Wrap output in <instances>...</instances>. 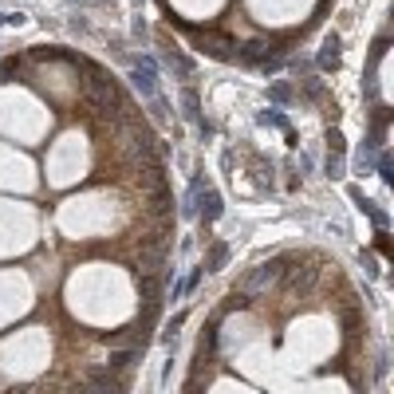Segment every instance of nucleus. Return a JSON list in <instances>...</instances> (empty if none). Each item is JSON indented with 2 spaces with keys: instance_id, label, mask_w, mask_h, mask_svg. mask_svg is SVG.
Instances as JSON below:
<instances>
[{
  "instance_id": "obj_12",
  "label": "nucleus",
  "mask_w": 394,
  "mask_h": 394,
  "mask_svg": "<svg viewBox=\"0 0 394 394\" xmlns=\"http://www.w3.org/2000/svg\"><path fill=\"white\" fill-rule=\"evenodd\" d=\"M260 123L264 126H276V130H284V134H288V142H292V146H296V134H292V123H288V114H280V110H260Z\"/></svg>"
},
{
  "instance_id": "obj_17",
  "label": "nucleus",
  "mask_w": 394,
  "mask_h": 394,
  "mask_svg": "<svg viewBox=\"0 0 394 394\" xmlns=\"http://www.w3.org/2000/svg\"><path fill=\"white\" fill-rule=\"evenodd\" d=\"M359 260H362V272H367L371 280H378V272H382V268H378L375 256H371V252H359Z\"/></svg>"
},
{
  "instance_id": "obj_18",
  "label": "nucleus",
  "mask_w": 394,
  "mask_h": 394,
  "mask_svg": "<svg viewBox=\"0 0 394 394\" xmlns=\"http://www.w3.org/2000/svg\"><path fill=\"white\" fill-rule=\"evenodd\" d=\"M328 150H335V154H347V142H343V134H339L335 126L328 130Z\"/></svg>"
},
{
  "instance_id": "obj_4",
  "label": "nucleus",
  "mask_w": 394,
  "mask_h": 394,
  "mask_svg": "<svg viewBox=\"0 0 394 394\" xmlns=\"http://www.w3.org/2000/svg\"><path fill=\"white\" fill-rule=\"evenodd\" d=\"M130 87H134L142 99L158 95V60H154V56H142V60H134V67H130Z\"/></svg>"
},
{
  "instance_id": "obj_19",
  "label": "nucleus",
  "mask_w": 394,
  "mask_h": 394,
  "mask_svg": "<svg viewBox=\"0 0 394 394\" xmlns=\"http://www.w3.org/2000/svg\"><path fill=\"white\" fill-rule=\"evenodd\" d=\"M182 323H186V312H177L170 323H166V343H173V339H177V328H182Z\"/></svg>"
},
{
  "instance_id": "obj_10",
  "label": "nucleus",
  "mask_w": 394,
  "mask_h": 394,
  "mask_svg": "<svg viewBox=\"0 0 394 394\" xmlns=\"http://www.w3.org/2000/svg\"><path fill=\"white\" fill-rule=\"evenodd\" d=\"M225 260H229V245H225V241H213V245L205 249L201 268H205V272H221V268H225Z\"/></svg>"
},
{
  "instance_id": "obj_9",
  "label": "nucleus",
  "mask_w": 394,
  "mask_h": 394,
  "mask_svg": "<svg viewBox=\"0 0 394 394\" xmlns=\"http://www.w3.org/2000/svg\"><path fill=\"white\" fill-rule=\"evenodd\" d=\"M351 201L359 205L367 217L375 221V229H391V217H386V209H378V201H371V197H362V189L351 186Z\"/></svg>"
},
{
  "instance_id": "obj_8",
  "label": "nucleus",
  "mask_w": 394,
  "mask_h": 394,
  "mask_svg": "<svg viewBox=\"0 0 394 394\" xmlns=\"http://www.w3.org/2000/svg\"><path fill=\"white\" fill-rule=\"evenodd\" d=\"M162 60L170 63L173 71H177V75H186V79L193 75V60H189V56H186V51H182L177 44H170L166 36H162Z\"/></svg>"
},
{
  "instance_id": "obj_11",
  "label": "nucleus",
  "mask_w": 394,
  "mask_h": 394,
  "mask_svg": "<svg viewBox=\"0 0 394 394\" xmlns=\"http://www.w3.org/2000/svg\"><path fill=\"white\" fill-rule=\"evenodd\" d=\"M299 99H304V103H319V99H323V79L299 75Z\"/></svg>"
},
{
  "instance_id": "obj_5",
  "label": "nucleus",
  "mask_w": 394,
  "mask_h": 394,
  "mask_svg": "<svg viewBox=\"0 0 394 394\" xmlns=\"http://www.w3.org/2000/svg\"><path fill=\"white\" fill-rule=\"evenodd\" d=\"M182 119L197 126V134H201V138H213V123H205L201 99H197V91H193V87H186V91H182Z\"/></svg>"
},
{
  "instance_id": "obj_21",
  "label": "nucleus",
  "mask_w": 394,
  "mask_h": 394,
  "mask_svg": "<svg viewBox=\"0 0 394 394\" xmlns=\"http://www.w3.org/2000/svg\"><path fill=\"white\" fill-rule=\"evenodd\" d=\"M296 170H299V177H304V173H312V154H299Z\"/></svg>"
},
{
  "instance_id": "obj_3",
  "label": "nucleus",
  "mask_w": 394,
  "mask_h": 394,
  "mask_svg": "<svg viewBox=\"0 0 394 394\" xmlns=\"http://www.w3.org/2000/svg\"><path fill=\"white\" fill-rule=\"evenodd\" d=\"M292 47L280 44V40H245L236 44V56L233 63H245V67H260L264 60H276V56H288Z\"/></svg>"
},
{
  "instance_id": "obj_20",
  "label": "nucleus",
  "mask_w": 394,
  "mask_h": 394,
  "mask_svg": "<svg viewBox=\"0 0 394 394\" xmlns=\"http://www.w3.org/2000/svg\"><path fill=\"white\" fill-rule=\"evenodd\" d=\"M375 249L382 252V256H391V236H386V229H378V241H375Z\"/></svg>"
},
{
  "instance_id": "obj_6",
  "label": "nucleus",
  "mask_w": 394,
  "mask_h": 394,
  "mask_svg": "<svg viewBox=\"0 0 394 394\" xmlns=\"http://www.w3.org/2000/svg\"><path fill=\"white\" fill-rule=\"evenodd\" d=\"M315 63H319L323 71H335V67L343 63V44H339V36H335V32H328V36H323V47H319Z\"/></svg>"
},
{
  "instance_id": "obj_16",
  "label": "nucleus",
  "mask_w": 394,
  "mask_h": 394,
  "mask_svg": "<svg viewBox=\"0 0 394 394\" xmlns=\"http://www.w3.org/2000/svg\"><path fill=\"white\" fill-rule=\"evenodd\" d=\"M146 103H150V114H154V119H170V114H173V110H170V103H166L162 95H150Z\"/></svg>"
},
{
  "instance_id": "obj_13",
  "label": "nucleus",
  "mask_w": 394,
  "mask_h": 394,
  "mask_svg": "<svg viewBox=\"0 0 394 394\" xmlns=\"http://www.w3.org/2000/svg\"><path fill=\"white\" fill-rule=\"evenodd\" d=\"M292 99H296V91H292V83H288V79H276V83H268V103L284 107V103H292Z\"/></svg>"
},
{
  "instance_id": "obj_7",
  "label": "nucleus",
  "mask_w": 394,
  "mask_h": 394,
  "mask_svg": "<svg viewBox=\"0 0 394 394\" xmlns=\"http://www.w3.org/2000/svg\"><path fill=\"white\" fill-rule=\"evenodd\" d=\"M197 213H201L205 225H213V221H217L221 213H225V197H221L217 189L205 186V189H201V197H197Z\"/></svg>"
},
{
  "instance_id": "obj_15",
  "label": "nucleus",
  "mask_w": 394,
  "mask_h": 394,
  "mask_svg": "<svg viewBox=\"0 0 394 394\" xmlns=\"http://www.w3.org/2000/svg\"><path fill=\"white\" fill-rule=\"evenodd\" d=\"M343 173H347V158L328 150V177H343Z\"/></svg>"
},
{
  "instance_id": "obj_1",
  "label": "nucleus",
  "mask_w": 394,
  "mask_h": 394,
  "mask_svg": "<svg viewBox=\"0 0 394 394\" xmlns=\"http://www.w3.org/2000/svg\"><path fill=\"white\" fill-rule=\"evenodd\" d=\"M276 280H280V260H264V264H256L252 272H245V276L236 280L233 292H241V296L252 304L256 296H264V292H268Z\"/></svg>"
},
{
  "instance_id": "obj_2",
  "label": "nucleus",
  "mask_w": 394,
  "mask_h": 394,
  "mask_svg": "<svg viewBox=\"0 0 394 394\" xmlns=\"http://www.w3.org/2000/svg\"><path fill=\"white\" fill-rule=\"evenodd\" d=\"M189 32H193V47H197V51L213 56V60L233 63V56H236V40H233V36H225L221 28H189Z\"/></svg>"
},
{
  "instance_id": "obj_14",
  "label": "nucleus",
  "mask_w": 394,
  "mask_h": 394,
  "mask_svg": "<svg viewBox=\"0 0 394 394\" xmlns=\"http://www.w3.org/2000/svg\"><path fill=\"white\" fill-rule=\"evenodd\" d=\"M375 170H378V177H382L386 186H394V158H391V150H386V146L378 150V158H375Z\"/></svg>"
}]
</instances>
